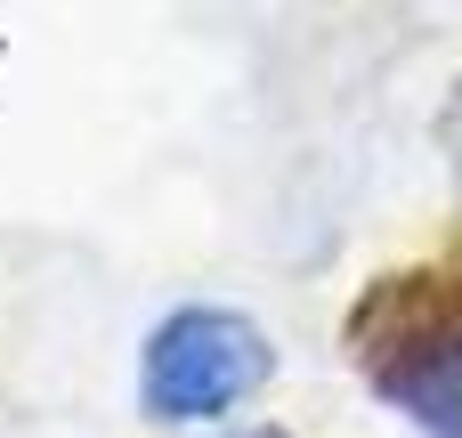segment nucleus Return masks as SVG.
Listing matches in <instances>:
<instances>
[{
	"label": "nucleus",
	"mask_w": 462,
	"mask_h": 438,
	"mask_svg": "<svg viewBox=\"0 0 462 438\" xmlns=\"http://www.w3.org/2000/svg\"><path fill=\"white\" fill-rule=\"evenodd\" d=\"M260 382H268V333L244 309H171L138 358V398L154 423H219Z\"/></svg>",
	"instance_id": "f257e3e1"
},
{
	"label": "nucleus",
	"mask_w": 462,
	"mask_h": 438,
	"mask_svg": "<svg viewBox=\"0 0 462 438\" xmlns=\"http://www.w3.org/2000/svg\"><path fill=\"white\" fill-rule=\"evenodd\" d=\"M382 390L430 438H462V341H414L398 366H382Z\"/></svg>",
	"instance_id": "f03ea898"
},
{
	"label": "nucleus",
	"mask_w": 462,
	"mask_h": 438,
	"mask_svg": "<svg viewBox=\"0 0 462 438\" xmlns=\"http://www.w3.org/2000/svg\"><path fill=\"white\" fill-rule=\"evenodd\" d=\"M455 146H462V106H455Z\"/></svg>",
	"instance_id": "7ed1b4c3"
}]
</instances>
